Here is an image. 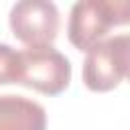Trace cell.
<instances>
[{"instance_id":"cell-6","label":"cell","mask_w":130,"mask_h":130,"mask_svg":"<svg viewBox=\"0 0 130 130\" xmlns=\"http://www.w3.org/2000/svg\"><path fill=\"white\" fill-rule=\"evenodd\" d=\"M18 79V51L0 43V85L16 83Z\"/></svg>"},{"instance_id":"cell-3","label":"cell","mask_w":130,"mask_h":130,"mask_svg":"<svg viewBox=\"0 0 130 130\" xmlns=\"http://www.w3.org/2000/svg\"><path fill=\"white\" fill-rule=\"evenodd\" d=\"M71 81L67 57L51 47L18 51V85L30 87L45 95H57Z\"/></svg>"},{"instance_id":"cell-5","label":"cell","mask_w":130,"mask_h":130,"mask_svg":"<svg viewBox=\"0 0 130 130\" xmlns=\"http://www.w3.org/2000/svg\"><path fill=\"white\" fill-rule=\"evenodd\" d=\"M0 130H47V114L32 100L0 95Z\"/></svg>"},{"instance_id":"cell-1","label":"cell","mask_w":130,"mask_h":130,"mask_svg":"<svg viewBox=\"0 0 130 130\" xmlns=\"http://www.w3.org/2000/svg\"><path fill=\"white\" fill-rule=\"evenodd\" d=\"M130 22V4L126 0H83L69 16V41L79 51H89L110 32L112 26Z\"/></svg>"},{"instance_id":"cell-2","label":"cell","mask_w":130,"mask_h":130,"mask_svg":"<svg viewBox=\"0 0 130 130\" xmlns=\"http://www.w3.org/2000/svg\"><path fill=\"white\" fill-rule=\"evenodd\" d=\"M130 67V37L118 35L106 39L87 51L83 61V81L91 91H112L128 75Z\"/></svg>"},{"instance_id":"cell-4","label":"cell","mask_w":130,"mask_h":130,"mask_svg":"<svg viewBox=\"0 0 130 130\" xmlns=\"http://www.w3.org/2000/svg\"><path fill=\"white\" fill-rule=\"evenodd\" d=\"M59 24V10L49 0H22L10 10V30L28 49L51 47Z\"/></svg>"}]
</instances>
